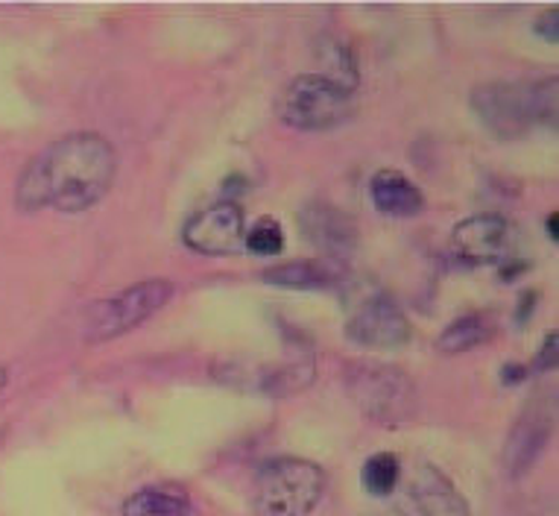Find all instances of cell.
Masks as SVG:
<instances>
[{
  "label": "cell",
  "instance_id": "cell-17",
  "mask_svg": "<svg viewBox=\"0 0 559 516\" xmlns=\"http://www.w3.org/2000/svg\"><path fill=\"white\" fill-rule=\"evenodd\" d=\"M399 481H402V464H399L393 452H376V455H369L364 470H360V484H364L369 496H393Z\"/></svg>",
  "mask_w": 559,
  "mask_h": 516
},
{
  "label": "cell",
  "instance_id": "cell-21",
  "mask_svg": "<svg viewBox=\"0 0 559 516\" xmlns=\"http://www.w3.org/2000/svg\"><path fill=\"white\" fill-rule=\"evenodd\" d=\"M557 367V332L545 335V343H542L539 359H536V370H554Z\"/></svg>",
  "mask_w": 559,
  "mask_h": 516
},
{
  "label": "cell",
  "instance_id": "cell-16",
  "mask_svg": "<svg viewBox=\"0 0 559 516\" xmlns=\"http://www.w3.org/2000/svg\"><path fill=\"white\" fill-rule=\"evenodd\" d=\"M492 338V326L486 320L484 314H463L454 322H449L442 335L437 338V352L442 355H460L480 347Z\"/></svg>",
  "mask_w": 559,
  "mask_h": 516
},
{
  "label": "cell",
  "instance_id": "cell-7",
  "mask_svg": "<svg viewBox=\"0 0 559 516\" xmlns=\"http://www.w3.org/2000/svg\"><path fill=\"white\" fill-rule=\"evenodd\" d=\"M399 516H472L466 496L433 464H416L393 493Z\"/></svg>",
  "mask_w": 559,
  "mask_h": 516
},
{
  "label": "cell",
  "instance_id": "cell-10",
  "mask_svg": "<svg viewBox=\"0 0 559 516\" xmlns=\"http://www.w3.org/2000/svg\"><path fill=\"white\" fill-rule=\"evenodd\" d=\"M510 247V223L501 214H472L451 230V253L472 265H492Z\"/></svg>",
  "mask_w": 559,
  "mask_h": 516
},
{
  "label": "cell",
  "instance_id": "cell-4",
  "mask_svg": "<svg viewBox=\"0 0 559 516\" xmlns=\"http://www.w3.org/2000/svg\"><path fill=\"white\" fill-rule=\"evenodd\" d=\"M346 394L360 414L378 425L395 429L416 417L419 394L402 367L381 361H358L346 367Z\"/></svg>",
  "mask_w": 559,
  "mask_h": 516
},
{
  "label": "cell",
  "instance_id": "cell-3",
  "mask_svg": "<svg viewBox=\"0 0 559 516\" xmlns=\"http://www.w3.org/2000/svg\"><path fill=\"white\" fill-rule=\"evenodd\" d=\"M325 493V472L308 458H273L255 476V516H311Z\"/></svg>",
  "mask_w": 559,
  "mask_h": 516
},
{
  "label": "cell",
  "instance_id": "cell-11",
  "mask_svg": "<svg viewBox=\"0 0 559 516\" xmlns=\"http://www.w3.org/2000/svg\"><path fill=\"white\" fill-rule=\"evenodd\" d=\"M299 230L313 247L322 249L329 258H343L358 247V226L343 209L331 203H308L299 212Z\"/></svg>",
  "mask_w": 559,
  "mask_h": 516
},
{
  "label": "cell",
  "instance_id": "cell-14",
  "mask_svg": "<svg viewBox=\"0 0 559 516\" xmlns=\"http://www.w3.org/2000/svg\"><path fill=\"white\" fill-rule=\"evenodd\" d=\"M369 200L386 218H416L425 209L419 185L411 183L402 171H378L369 179Z\"/></svg>",
  "mask_w": 559,
  "mask_h": 516
},
{
  "label": "cell",
  "instance_id": "cell-15",
  "mask_svg": "<svg viewBox=\"0 0 559 516\" xmlns=\"http://www.w3.org/2000/svg\"><path fill=\"white\" fill-rule=\"evenodd\" d=\"M120 511L123 516H200V511L182 490L165 488V484H150V488L129 493Z\"/></svg>",
  "mask_w": 559,
  "mask_h": 516
},
{
  "label": "cell",
  "instance_id": "cell-23",
  "mask_svg": "<svg viewBox=\"0 0 559 516\" xmlns=\"http://www.w3.org/2000/svg\"><path fill=\"white\" fill-rule=\"evenodd\" d=\"M557 223H559V214H557V212H550V214H548V221H545V230H548V235H550V238H554V241L559 238V226H557Z\"/></svg>",
  "mask_w": 559,
  "mask_h": 516
},
{
  "label": "cell",
  "instance_id": "cell-19",
  "mask_svg": "<svg viewBox=\"0 0 559 516\" xmlns=\"http://www.w3.org/2000/svg\"><path fill=\"white\" fill-rule=\"evenodd\" d=\"M243 247H247L252 256H278V253L285 249V230H282L273 218H264V221H258L255 226L243 235Z\"/></svg>",
  "mask_w": 559,
  "mask_h": 516
},
{
  "label": "cell",
  "instance_id": "cell-5",
  "mask_svg": "<svg viewBox=\"0 0 559 516\" xmlns=\"http://www.w3.org/2000/svg\"><path fill=\"white\" fill-rule=\"evenodd\" d=\"M174 294L176 285L170 279H144V282L123 288L118 294L88 305L83 317V338L88 343L115 341L162 312L174 300Z\"/></svg>",
  "mask_w": 559,
  "mask_h": 516
},
{
  "label": "cell",
  "instance_id": "cell-24",
  "mask_svg": "<svg viewBox=\"0 0 559 516\" xmlns=\"http://www.w3.org/2000/svg\"><path fill=\"white\" fill-rule=\"evenodd\" d=\"M7 382H10V373H7V370L0 367V390H3V387H7Z\"/></svg>",
  "mask_w": 559,
  "mask_h": 516
},
{
  "label": "cell",
  "instance_id": "cell-1",
  "mask_svg": "<svg viewBox=\"0 0 559 516\" xmlns=\"http://www.w3.org/2000/svg\"><path fill=\"white\" fill-rule=\"evenodd\" d=\"M118 174V153L100 132H71L47 144L19 176L15 206L21 212L56 209L80 214L106 197Z\"/></svg>",
  "mask_w": 559,
  "mask_h": 516
},
{
  "label": "cell",
  "instance_id": "cell-8",
  "mask_svg": "<svg viewBox=\"0 0 559 516\" xmlns=\"http://www.w3.org/2000/svg\"><path fill=\"white\" fill-rule=\"evenodd\" d=\"M247 235V214L238 203L223 200L209 209H202L185 223L182 241L185 247L202 256H229L243 247Z\"/></svg>",
  "mask_w": 559,
  "mask_h": 516
},
{
  "label": "cell",
  "instance_id": "cell-18",
  "mask_svg": "<svg viewBox=\"0 0 559 516\" xmlns=\"http://www.w3.org/2000/svg\"><path fill=\"white\" fill-rule=\"evenodd\" d=\"M320 77L337 83L340 89H348V92L358 89V64H355V56L348 47H343L334 38H325V47H320Z\"/></svg>",
  "mask_w": 559,
  "mask_h": 516
},
{
  "label": "cell",
  "instance_id": "cell-20",
  "mask_svg": "<svg viewBox=\"0 0 559 516\" xmlns=\"http://www.w3.org/2000/svg\"><path fill=\"white\" fill-rule=\"evenodd\" d=\"M536 33H539L542 38H548V42H554L557 45L559 42V10L557 7H550V10H545L536 19Z\"/></svg>",
  "mask_w": 559,
  "mask_h": 516
},
{
  "label": "cell",
  "instance_id": "cell-12",
  "mask_svg": "<svg viewBox=\"0 0 559 516\" xmlns=\"http://www.w3.org/2000/svg\"><path fill=\"white\" fill-rule=\"evenodd\" d=\"M264 282L273 288H287V291H320V288H334L348 277L346 261L337 258H299V261H278L266 268Z\"/></svg>",
  "mask_w": 559,
  "mask_h": 516
},
{
  "label": "cell",
  "instance_id": "cell-6",
  "mask_svg": "<svg viewBox=\"0 0 559 516\" xmlns=\"http://www.w3.org/2000/svg\"><path fill=\"white\" fill-rule=\"evenodd\" d=\"M358 112V94L340 89L320 74L296 77L278 97V118L299 132H325L343 127Z\"/></svg>",
  "mask_w": 559,
  "mask_h": 516
},
{
  "label": "cell",
  "instance_id": "cell-2",
  "mask_svg": "<svg viewBox=\"0 0 559 516\" xmlns=\"http://www.w3.org/2000/svg\"><path fill=\"white\" fill-rule=\"evenodd\" d=\"M472 109L501 141L522 139L536 124L557 127V77L480 83L472 92Z\"/></svg>",
  "mask_w": 559,
  "mask_h": 516
},
{
  "label": "cell",
  "instance_id": "cell-13",
  "mask_svg": "<svg viewBox=\"0 0 559 516\" xmlns=\"http://www.w3.org/2000/svg\"><path fill=\"white\" fill-rule=\"evenodd\" d=\"M550 434V417H545L539 408H527L515 425L510 429L504 441V470L510 479H522L527 476L533 464L539 461L542 449L548 443Z\"/></svg>",
  "mask_w": 559,
  "mask_h": 516
},
{
  "label": "cell",
  "instance_id": "cell-9",
  "mask_svg": "<svg viewBox=\"0 0 559 516\" xmlns=\"http://www.w3.org/2000/svg\"><path fill=\"white\" fill-rule=\"evenodd\" d=\"M411 320L384 294L364 300L346 322V338L367 350H399L411 341Z\"/></svg>",
  "mask_w": 559,
  "mask_h": 516
},
{
  "label": "cell",
  "instance_id": "cell-22",
  "mask_svg": "<svg viewBox=\"0 0 559 516\" xmlns=\"http://www.w3.org/2000/svg\"><path fill=\"white\" fill-rule=\"evenodd\" d=\"M524 376H527V367H522V364H504V370H501L504 385H519V382H524Z\"/></svg>",
  "mask_w": 559,
  "mask_h": 516
}]
</instances>
